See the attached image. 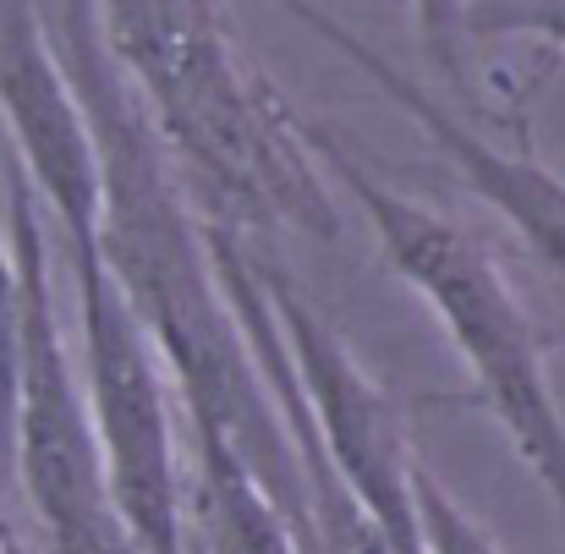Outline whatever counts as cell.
<instances>
[{"mask_svg": "<svg viewBox=\"0 0 565 554\" xmlns=\"http://www.w3.org/2000/svg\"><path fill=\"white\" fill-rule=\"evenodd\" d=\"M44 28L83 99L99 155V258L116 291L127 297L132 319L143 324L149 347L171 369L188 423L220 428L242 450V461L297 533L302 467L275 412V395L258 379L247 341L231 319V302L209 258V231L188 187L160 132L149 127L138 94L127 88L121 66L110 61L94 0H55V17H44Z\"/></svg>", "mask_w": 565, "mask_h": 554, "instance_id": "6da1fadb", "label": "cell"}, {"mask_svg": "<svg viewBox=\"0 0 565 554\" xmlns=\"http://www.w3.org/2000/svg\"><path fill=\"white\" fill-rule=\"evenodd\" d=\"M94 17L209 231L236 242L341 231L302 110L242 55L220 0H94Z\"/></svg>", "mask_w": 565, "mask_h": 554, "instance_id": "7a4b0ae2", "label": "cell"}, {"mask_svg": "<svg viewBox=\"0 0 565 554\" xmlns=\"http://www.w3.org/2000/svg\"><path fill=\"white\" fill-rule=\"evenodd\" d=\"M302 138L324 182H335L363 209L384 264L434 308L450 352L472 373L478 406L505 428V439L516 445L565 528V412L544 369V335L511 291L500 258L439 209L384 187L363 166V155L347 138H335V127L302 116Z\"/></svg>", "mask_w": 565, "mask_h": 554, "instance_id": "3957f363", "label": "cell"}, {"mask_svg": "<svg viewBox=\"0 0 565 554\" xmlns=\"http://www.w3.org/2000/svg\"><path fill=\"white\" fill-rule=\"evenodd\" d=\"M6 242L22 280V335H17V417H11V467L39 516L44 554H132L110 511L105 461L88 417L83 379L61 335L50 231L39 198L17 160H6Z\"/></svg>", "mask_w": 565, "mask_h": 554, "instance_id": "277c9868", "label": "cell"}, {"mask_svg": "<svg viewBox=\"0 0 565 554\" xmlns=\"http://www.w3.org/2000/svg\"><path fill=\"white\" fill-rule=\"evenodd\" d=\"M275 6H280L286 17H297L313 39H324L335 55H347L379 94L439 149V160L467 182V192L483 198V203L522 236V247L565 286V177L561 171H550L527 143L505 149V143L483 138V132H478L467 116H456L417 72H401L390 55H379L352 22H341V17L324 11L319 0H275Z\"/></svg>", "mask_w": 565, "mask_h": 554, "instance_id": "5b68a950", "label": "cell"}, {"mask_svg": "<svg viewBox=\"0 0 565 554\" xmlns=\"http://www.w3.org/2000/svg\"><path fill=\"white\" fill-rule=\"evenodd\" d=\"M0 121L11 160L61 225L66 258L99 253V155L39 0H0Z\"/></svg>", "mask_w": 565, "mask_h": 554, "instance_id": "8992f818", "label": "cell"}, {"mask_svg": "<svg viewBox=\"0 0 565 554\" xmlns=\"http://www.w3.org/2000/svg\"><path fill=\"white\" fill-rule=\"evenodd\" d=\"M192 511L203 554H297V533L269 489L209 423H192Z\"/></svg>", "mask_w": 565, "mask_h": 554, "instance_id": "52a82bcc", "label": "cell"}, {"mask_svg": "<svg viewBox=\"0 0 565 554\" xmlns=\"http://www.w3.org/2000/svg\"><path fill=\"white\" fill-rule=\"evenodd\" d=\"M412 511H417V554H505L489 539V528L428 472L423 456L412 472Z\"/></svg>", "mask_w": 565, "mask_h": 554, "instance_id": "ba28073f", "label": "cell"}, {"mask_svg": "<svg viewBox=\"0 0 565 554\" xmlns=\"http://www.w3.org/2000/svg\"><path fill=\"white\" fill-rule=\"evenodd\" d=\"M467 39H539L565 55V0H461Z\"/></svg>", "mask_w": 565, "mask_h": 554, "instance_id": "9c48e42d", "label": "cell"}, {"mask_svg": "<svg viewBox=\"0 0 565 554\" xmlns=\"http://www.w3.org/2000/svg\"><path fill=\"white\" fill-rule=\"evenodd\" d=\"M17 335H22V280L0 225V467H11V417H17Z\"/></svg>", "mask_w": 565, "mask_h": 554, "instance_id": "30bf717a", "label": "cell"}, {"mask_svg": "<svg viewBox=\"0 0 565 554\" xmlns=\"http://www.w3.org/2000/svg\"><path fill=\"white\" fill-rule=\"evenodd\" d=\"M412 22L423 39L428 66L461 88V61H467V33H461V0H412Z\"/></svg>", "mask_w": 565, "mask_h": 554, "instance_id": "8fae6325", "label": "cell"}, {"mask_svg": "<svg viewBox=\"0 0 565 554\" xmlns=\"http://www.w3.org/2000/svg\"><path fill=\"white\" fill-rule=\"evenodd\" d=\"M0 554H17V544H11V533H6V522H0Z\"/></svg>", "mask_w": 565, "mask_h": 554, "instance_id": "7c38bea8", "label": "cell"}]
</instances>
